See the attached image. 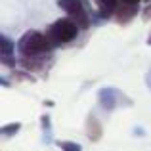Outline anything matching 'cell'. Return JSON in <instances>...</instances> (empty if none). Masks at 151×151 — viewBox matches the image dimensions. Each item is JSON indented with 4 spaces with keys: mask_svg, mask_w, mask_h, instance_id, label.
I'll return each instance as SVG.
<instances>
[{
    "mask_svg": "<svg viewBox=\"0 0 151 151\" xmlns=\"http://www.w3.org/2000/svg\"><path fill=\"white\" fill-rule=\"evenodd\" d=\"M55 46L50 42L46 33L40 31H27L17 40V52L23 58H35V55H46L54 50Z\"/></svg>",
    "mask_w": 151,
    "mask_h": 151,
    "instance_id": "6da1fadb",
    "label": "cell"
},
{
    "mask_svg": "<svg viewBox=\"0 0 151 151\" xmlns=\"http://www.w3.org/2000/svg\"><path fill=\"white\" fill-rule=\"evenodd\" d=\"M78 25L73 21L71 17H65V19H58L55 23H52L46 31V37L50 38V42L54 46H61V44H67V42L75 40L78 35Z\"/></svg>",
    "mask_w": 151,
    "mask_h": 151,
    "instance_id": "7a4b0ae2",
    "label": "cell"
},
{
    "mask_svg": "<svg viewBox=\"0 0 151 151\" xmlns=\"http://www.w3.org/2000/svg\"><path fill=\"white\" fill-rule=\"evenodd\" d=\"M98 101H100V107L103 111H107V113L115 111L119 105H126V107L132 105V100H130L128 96H124L121 90L113 88V86H105V88H101L100 94H98Z\"/></svg>",
    "mask_w": 151,
    "mask_h": 151,
    "instance_id": "3957f363",
    "label": "cell"
},
{
    "mask_svg": "<svg viewBox=\"0 0 151 151\" xmlns=\"http://www.w3.org/2000/svg\"><path fill=\"white\" fill-rule=\"evenodd\" d=\"M138 14V4H119L117 12H115V21L119 23V25H126V23H130L134 17H136Z\"/></svg>",
    "mask_w": 151,
    "mask_h": 151,
    "instance_id": "277c9868",
    "label": "cell"
},
{
    "mask_svg": "<svg viewBox=\"0 0 151 151\" xmlns=\"http://www.w3.org/2000/svg\"><path fill=\"white\" fill-rule=\"evenodd\" d=\"M21 67L25 71H31V73H38V71H44L46 69V59L44 55H35V58H23L19 59Z\"/></svg>",
    "mask_w": 151,
    "mask_h": 151,
    "instance_id": "5b68a950",
    "label": "cell"
},
{
    "mask_svg": "<svg viewBox=\"0 0 151 151\" xmlns=\"http://www.w3.org/2000/svg\"><path fill=\"white\" fill-rule=\"evenodd\" d=\"M58 6L61 8L69 17H75V15L86 12L84 10V2H82V0H58Z\"/></svg>",
    "mask_w": 151,
    "mask_h": 151,
    "instance_id": "8992f818",
    "label": "cell"
},
{
    "mask_svg": "<svg viewBox=\"0 0 151 151\" xmlns=\"http://www.w3.org/2000/svg\"><path fill=\"white\" fill-rule=\"evenodd\" d=\"M98 2V12H100L101 19H109L115 17V12H117L121 0H96Z\"/></svg>",
    "mask_w": 151,
    "mask_h": 151,
    "instance_id": "52a82bcc",
    "label": "cell"
},
{
    "mask_svg": "<svg viewBox=\"0 0 151 151\" xmlns=\"http://www.w3.org/2000/svg\"><path fill=\"white\" fill-rule=\"evenodd\" d=\"M101 134H103V128H101L100 121L94 115H88V119H86V136L92 142H100Z\"/></svg>",
    "mask_w": 151,
    "mask_h": 151,
    "instance_id": "ba28073f",
    "label": "cell"
},
{
    "mask_svg": "<svg viewBox=\"0 0 151 151\" xmlns=\"http://www.w3.org/2000/svg\"><path fill=\"white\" fill-rule=\"evenodd\" d=\"M15 52V42L10 40L6 35L0 37V55H14Z\"/></svg>",
    "mask_w": 151,
    "mask_h": 151,
    "instance_id": "9c48e42d",
    "label": "cell"
},
{
    "mask_svg": "<svg viewBox=\"0 0 151 151\" xmlns=\"http://www.w3.org/2000/svg\"><path fill=\"white\" fill-rule=\"evenodd\" d=\"M19 130H21V122H10V124H4L2 128H0V134H2V136H14Z\"/></svg>",
    "mask_w": 151,
    "mask_h": 151,
    "instance_id": "30bf717a",
    "label": "cell"
},
{
    "mask_svg": "<svg viewBox=\"0 0 151 151\" xmlns=\"http://www.w3.org/2000/svg\"><path fill=\"white\" fill-rule=\"evenodd\" d=\"M58 145L61 147L63 151H82L81 144H77V142H58Z\"/></svg>",
    "mask_w": 151,
    "mask_h": 151,
    "instance_id": "8fae6325",
    "label": "cell"
},
{
    "mask_svg": "<svg viewBox=\"0 0 151 151\" xmlns=\"http://www.w3.org/2000/svg\"><path fill=\"white\" fill-rule=\"evenodd\" d=\"M40 124H42V130H44L46 134L52 132V124H50V117L48 115H42L40 117Z\"/></svg>",
    "mask_w": 151,
    "mask_h": 151,
    "instance_id": "7c38bea8",
    "label": "cell"
},
{
    "mask_svg": "<svg viewBox=\"0 0 151 151\" xmlns=\"http://www.w3.org/2000/svg\"><path fill=\"white\" fill-rule=\"evenodd\" d=\"M0 61H2V65H6V67H14L15 65L14 55H0Z\"/></svg>",
    "mask_w": 151,
    "mask_h": 151,
    "instance_id": "4fadbf2b",
    "label": "cell"
},
{
    "mask_svg": "<svg viewBox=\"0 0 151 151\" xmlns=\"http://www.w3.org/2000/svg\"><path fill=\"white\" fill-rule=\"evenodd\" d=\"M142 17H144V21H149V19H151V2L145 6V10L142 12Z\"/></svg>",
    "mask_w": 151,
    "mask_h": 151,
    "instance_id": "5bb4252c",
    "label": "cell"
},
{
    "mask_svg": "<svg viewBox=\"0 0 151 151\" xmlns=\"http://www.w3.org/2000/svg\"><path fill=\"white\" fill-rule=\"evenodd\" d=\"M145 84H147V88H149V92H151V69H149L147 77H145Z\"/></svg>",
    "mask_w": 151,
    "mask_h": 151,
    "instance_id": "9a60e30c",
    "label": "cell"
},
{
    "mask_svg": "<svg viewBox=\"0 0 151 151\" xmlns=\"http://www.w3.org/2000/svg\"><path fill=\"white\" fill-rule=\"evenodd\" d=\"M122 4H140L142 0H121Z\"/></svg>",
    "mask_w": 151,
    "mask_h": 151,
    "instance_id": "2e32d148",
    "label": "cell"
},
{
    "mask_svg": "<svg viewBox=\"0 0 151 151\" xmlns=\"http://www.w3.org/2000/svg\"><path fill=\"white\" fill-rule=\"evenodd\" d=\"M147 44L151 46V33H149V37H147Z\"/></svg>",
    "mask_w": 151,
    "mask_h": 151,
    "instance_id": "e0dca14e",
    "label": "cell"
},
{
    "mask_svg": "<svg viewBox=\"0 0 151 151\" xmlns=\"http://www.w3.org/2000/svg\"><path fill=\"white\" fill-rule=\"evenodd\" d=\"M149 2H151V0H149Z\"/></svg>",
    "mask_w": 151,
    "mask_h": 151,
    "instance_id": "ac0fdd59",
    "label": "cell"
}]
</instances>
